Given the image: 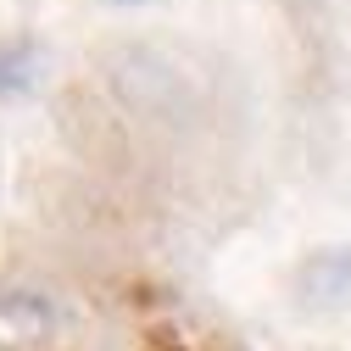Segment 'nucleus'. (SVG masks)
<instances>
[{
    "instance_id": "obj_1",
    "label": "nucleus",
    "mask_w": 351,
    "mask_h": 351,
    "mask_svg": "<svg viewBox=\"0 0 351 351\" xmlns=\"http://www.w3.org/2000/svg\"><path fill=\"white\" fill-rule=\"evenodd\" d=\"M295 301L306 313H351V240L318 245L295 268Z\"/></svg>"
},
{
    "instance_id": "obj_2",
    "label": "nucleus",
    "mask_w": 351,
    "mask_h": 351,
    "mask_svg": "<svg viewBox=\"0 0 351 351\" xmlns=\"http://www.w3.org/2000/svg\"><path fill=\"white\" fill-rule=\"evenodd\" d=\"M56 329V301L39 285H0V351H39Z\"/></svg>"
}]
</instances>
